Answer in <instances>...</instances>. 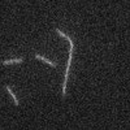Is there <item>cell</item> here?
Segmentation results:
<instances>
[{
	"mask_svg": "<svg viewBox=\"0 0 130 130\" xmlns=\"http://www.w3.org/2000/svg\"><path fill=\"white\" fill-rule=\"evenodd\" d=\"M34 57H35L37 60H40L42 62H44V64H48L50 67H52V68H56V62H53V61H51V60H48V59H46V57H43L42 55H39V53H35Z\"/></svg>",
	"mask_w": 130,
	"mask_h": 130,
	"instance_id": "3",
	"label": "cell"
},
{
	"mask_svg": "<svg viewBox=\"0 0 130 130\" xmlns=\"http://www.w3.org/2000/svg\"><path fill=\"white\" fill-rule=\"evenodd\" d=\"M25 61V57H13V59H7L0 61V64L4 65V67H8V65H14V64H21Z\"/></svg>",
	"mask_w": 130,
	"mask_h": 130,
	"instance_id": "2",
	"label": "cell"
},
{
	"mask_svg": "<svg viewBox=\"0 0 130 130\" xmlns=\"http://www.w3.org/2000/svg\"><path fill=\"white\" fill-rule=\"evenodd\" d=\"M55 31L57 32V34L64 38V39H67L69 42V59H68V62H67V69H65V78H64V83H62V98L67 96V89H68V79H69V69H70V65H72V60H73V52H74V43L73 40L69 38V35H67L65 32H62L61 30H59L57 27L55 29Z\"/></svg>",
	"mask_w": 130,
	"mask_h": 130,
	"instance_id": "1",
	"label": "cell"
},
{
	"mask_svg": "<svg viewBox=\"0 0 130 130\" xmlns=\"http://www.w3.org/2000/svg\"><path fill=\"white\" fill-rule=\"evenodd\" d=\"M4 89H5V91H8V92H9V95H10V96H12V99H13V103H14V105H16V107H18V105H20V100L17 99V96H16V95H14V92L12 91V87H10L9 85H7Z\"/></svg>",
	"mask_w": 130,
	"mask_h": 130,
	"instance_id": "4",
	"label": "cell"
}]
</instances>
